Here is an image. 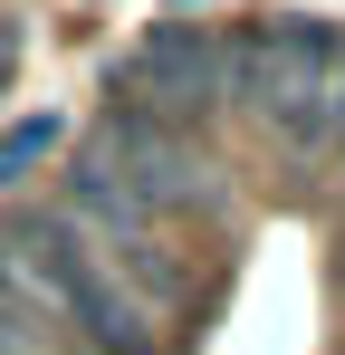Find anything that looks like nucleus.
Here are the masks:
<instances>
[{
    "instance_id": "7ed1b4c3",
    "label": "nucleus",
    "mask_w": 345,
    "mask_h": 355,
    "mask_svg": "<svg viewBox=\"0 0 345 355\" xmlns=\"http://www.w3.org/2000/svg\"><path fill=\"white\" fill-rule=\"evenodd\" d=\"M211 87H221V58H211L202 29H154L134 49V96H154L163 116H202Z\"/></svg>"
},
{
    "instance_id": "20e7f679",
    "label": "nucleus",
    "mask_w": 345,
    "mask_h": 355,
    "mask_svg": "<svg viewBox=\"0 0 345 355\" xmlns=\"http://www.w3.org/2000/svg\"><path fill=\"white\" fill-rule=\"evenodd\" d=\"M57 144V116H29V125H10L0 135V182H29V164Z\"/></svg>"
},
{
    "instance_id": "f257e3e1",
    "label": "nucleus",
    "mask_w": 345,
    "mask_h": 355,
    "mask_svg": "<svg viewBox=\"0 0 345 355\" xmlns=\"http://www.w3.org/2000/svg\"><path fill=\"white\" fill-rule=\"evenodd\" d=\"M106 154H125V192H134V202H192V192H211V164H202L163 116H115Z\"/></svg>"
},
{
    "instance_id": "f03ea898",
    "label": "nucleus",
    "mask_w": 345,
    "mask_h": 355,
    "mask_svg": "<svg viewBox=\"0 0 345 355\" xmlns=\"http://www.w3.org/2000/svg\"><path fill=\"white\" fill-rule=\"evenodd\" d=\"M249 96H259L269 125H307L317 96H326V39H317V29H278V39H259V49H249Z\"/></svg>"
},
{
    "instance_id": "39448f33",
    "label": "nucleus",
    "mask_w": 345,
    "mask_h": 355,
    "mask_svg": "<svg viewBox=\"0 0 345 355\" xmlns=\"http://www.w3.org/2000/svg\"><path fill=\"white\" fill-rule=\"evenodd\" d=\"M326 96H336V135H345V77H336V87H326Z\"/></svg>"
}]
</instances>
